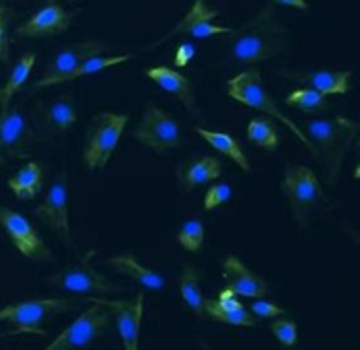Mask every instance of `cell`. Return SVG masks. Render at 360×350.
Instances as JSON below:
<instances>
[{
  "instance_id": "1",
  "label": "cell",
  "mask_w": 360,
  "mask_h": 350,
  "mask_svg": "<svg viewBox=\"0 0 360 350\" xmlns=\"http://www.w3.org/2000/svg\"><path fill=\"white\" fill-rule=\"evenodd\" d=\"M224 62L229 66H253L284 54L288 46V31L280 23L274 4H266L239 29L221 35Z\"/></svg>"
},
{
  "instance_id": "2",
  "label": "cell",
  "mask_w": 360,
  "mask_h": 350,
  "mask_svg": "<svg viewBox=\"0 0 360 350\" xmlns=\"http://www.w3.org/2000/svg\"><path fill=\"white\" fill-rule=\"evenodd\" d=\"M307 135L309 140L315 144L317 155L323 157L326 180L333 186L340 177L342 163L359 136V122L342 115L311 120L307 122Z\"/></svg>"
},
{
  "instance_id": "3",
  "label": "cell",
  "mask_w": 360,
  "mask_h": 350,
  "mask_svg": "<svg viewBox=\"0 0 360 350\" xmlns=\"http://www.w3.org/2000/svg\"><path fill=\"white\" fill-rule=\"evenodd\" d=\"M226 91H229V97H233L235 101H239V104H243V106H248V108L257 109V111H262V113H268L270 118L282 122L292 135L297 136V138L305 144L307 151L311 153L313 159L319 157L315 144L307 138L305 132H303L290 118H286V115L282 113V109L274 104V99L270 97V93L266 91V87H264V82H262V73H259V68H248V70H243L241 75L233 77V79L229 81V85H226Z\"/></svg>"
},
{
  "instance_id": "4",
  "label": "cell",
  "mask_w": 360,
  "mask_h": 350,
  "mask_svg": "<svg viewBox=\"0 0 360 350\" xmlns=\"http://www.w3.org/2000/svg\"><path fill=\"white\" fill-rule=\"evenodd\" d=\"M86 299H29L0 309V323H11L21 334H39L44 336V325L54 315L79 311Z\"/></svg>"
},
{
  "instance_id": "5",
  "label": "cell",
  "mask_w": 360,
  "mask_h": 350,
  "mask_svg": "<svg viewBox=\"0 0 360 350\" xmlns=\"http://www.w3.org/2000/svg\"><path fill=\"white\" fill-rule=\"evenodd\" d=\"M128 122L130 115L113 111H101L91 118L84 132L83 149V165L86 169L95 171L108 165Z\"/></svg>"
},
{
  "instance_id": "6",
  "label": "cell",
  "mask_w": 360,
  "mask_h": 350,
  "mask_svg": "<svg viewBox=\"0 0 360 350\" xmlns=\"http://www.w3.org/2000/svg\"><path fill=\"white\" fill-rule=\"evenodd\" d=\"M280 188L290 204L295 220L301 229H307L311 215L319 208V204L326 198L315 171L305 165H288Z\"/></svg>"
},
{
  "instance_id": "7",
  "label": "cell",
  "mask_w": 360,
  "mask_h": 350,
  "mask_svg": "<svg viewBox=\"0 0 360 350\" xmlns=\"http://www.w3.org/2000/svg\"><path fill=\"white\" fill-rule=\"evenodd\" d=\"M86 303H91L89 309H84L83 313L70 323L66 330H62V334L56 336L52 344H48V350H75L91 346L95 340H99L101 336H105L110 332L111 311L105 303L99 301V296H86Z\"/></svg>"
},
{
  "instance_id": "8",
  "label": "cell",
  "mask_w": 360,
  "mask_h": 350,
  "mask_svg": "<svg viewBox=\"0 0 360 350\" xmlns=\"http://www.w3.org/2000/svg\"><path fill=\"white\" fill-rule=\"evenodd\" d=\"M134 138L153 153H165L184 144V128L179 120H175L165 109L148 104L144 108L139 126L134 128Z\"/></svg>"
},
{
  "instance_id": "9",
  "label": "cell",
  "mask_w": 360,
  "mask_h": 350,
  "mask_svg": "<svg viewBox=\"0 0 360 350\" xmlns=\"http://www.w3.org/2000/svg\"><path fill=\"white\" fill-rule=\"evenodd\" d=\"M91 256L89 254L84 260H79L72 266H66L60 272L52 274L48 278V282L56 287L58 291L64 293H83V295H101V296H117L124 293V287H120L117 282L110 280L108 276L99 274L91 264Z\"/></svg>"
},
{
  "instance_id": "10",
  "label": "cell",
  "mask_w": 360,
  "mask_h": 350,
  "mask_svg": "<svg viewBox=\"0 0 360 350\" xmlns=\"http://www.w3.org/2000/svg\"><path fill=\"white\" fill-rule=\"evenodd\" d=\"M0 227L17 247V251L27 258L29 262H54V254L48 249L39 231L31 225L27 216L13 208L0 206Z\"/></svg>"
},
{
  "instance_id": "11",
  "label": "cell",
  "mask_w": 360,
  "mask_h": 350,
  "mask_svg": "<svg viewBox=\"0 0 360 350\" xmlns=\"http://www.w3.org/2000/svg\"><path fill=\"white\" fill-rule=\"evenodd\" d=\"M33 126L23 106H6L0 111V159H25L31 155Z\"/></svg>"
},
{
  "instance_id": "12",
  "label": "cell",
  "mask_w": 360,
  "mask_h": 350,
  "mask_svg": "<svg viewBox=\"0 0 360 350\" xmlns=\"http://www.w3.org/2000/svg\"><path fill=\"white\" fill-rule=\"evenodd\" d=\"M79 109L72 93L56 95L54 99H46L37 104L35 113V135L41 140H52L68 135L77 124Z\"/></svg>"
},
{
  "instance_id": "13",
  "label": "cell",
  "mask_w": 360,
  "mask_h": 350,
  "mask_svg": "<svg viewBox=\"0 0 360 350\" xmlns=\"http://www.w3.org/2000/svg\"><path fill=\"white\" fill-rule=\"evenodd\" d=\"M33 213L44 225H48L54 231L64 245H72L70 218H68V180L64 171L58 173L52 188L46 194V200L39 206H35Z\"/></svg>"
},
{
  "instance_id": "14",
  "label": "cell",
  "mask_w": 360,
  "mask_h": 350,
  "mask_svg": "<svg viewBox=\"0 0 360 350\" xmlns=\"http://www.w3.org/2000/svg\"><path fill=\"white\" fill-rule=\"evenodd\" d=\"M214 19H219V11L210 8L206 4V0H194L192 8L184 15V19L167 35H163L159 42H155L150 46V50L175 39V37H181V35H190V37H195V39H206V37H212V35H226L231 31V27L214 25L212 23Z\"/></svg>"
},
{
  "instance_id": "15",
  "label": "cell",
  "mask_w": 360,
  "mask_h": 350,
  "mask_svg": "<svg viewBox=\"0 0 360 350\" xmlns=\"http://www.w3.org/2000/svg\"><path fill=\"white\" fill-rule=\"evenodd\" d=\"M101 303L110 307L111 318L117 325L122 344L126 350H139L140 325L144 315V293L139 291L134 299H108L99 296Z\"/></svg>"
},
{
  "instance_id": "16",
  "label": "cell",
  "mask_w": 360,
  "mask_h": 350,
  "mask_svg": "<svg viewBox=\"0 0 360 350\" xmlns=\"http://www.w3.org/2000/svg\"><path fill=\"white\" fill-rule=\"evenodd\" d=\"M105 50H108L105 44H101V42H97V39H89V42H81V44H72V46L62 48V50L52 58L50 66L46 68V75H44L37 82H33V91L52 87L56 82V79H60L62 75H66V73H70L72 68H77V66H79L81 62H84L86 58L103 54Z\"/></svg>"
},
{
  "instance_id": "17",
  "label": "cell",
  "mask_w": 360,
  "mask_h": 350,
  "mask_svg": "<svg viewBox=\"0 0 360 350\" xmlns=\"http://www.w3.org/2000/svg\"><path fill=\"white\" fill-rule=\"evenodd\" d=\"M72 11H66L62 4H46L41 11H37L31 19L23 25L15 29L17 37H48V35H60L75 21Z\"/></svg>"
},
{
  "instance_id": "18",
  "label": "cell",
  "mask_w": 360,
  "mask_h": 350,
  "mask_svg": "<svg viewBox=\"0 0 360 350\" xmlns=\"http://www.w3.org/2000/svg\"><path fill=\"white\" fill-rule=\"evenodd\" d=\"M222 276H224V282H226V289L237 296H248V299H259V296H266L270 293V287L268 282L251 272L239 258L235 256H229L224 262H222Z\"/></svg>"
},
{
  "instance_id": "19",
  "label": "cell",
  "mask_w": 360,
  "mask_h": 350,
  "mask_svg": "<svg viewBox=\"0 0 360 350\" xmlns=\"http://www.w3.org/2000/svg\"><path fill=\"white\" fill-rule=\"evenodd\" d=\"M153 82H157L163 91L171 93L177 101L184 104L195 120H202V111L198 108V97H195V87L188 77H184L179 70L169 68V66H155L144 73Z\"/></svg>"
},
{
  "instance_id": "20",
  "label": "cell",
  "mask_w": 360,
  "mask_h": 350,
  "mask_svg": "<svg viewBox=\"0 0 360 350\" xmlns=\"http://www.w3.org/2000/svg\"><path fill=\"white\" fill-rule=\"evenodd\" d=\"M284 79L309 85L311 89L319 91L321 95H346L350 91V70H282Z\"/></svg>"
},
{
  "instance_id": "21",
  "label": "cell",
  "mask_w": 360,
  "mask_h": 350,
  "mask_svg": "<svg viewBox=\"0 0 360 350\" xmlns=\"http://www.w3.org/2000/svg\"><path fill=\"white\" fill-rule=\"evenodd\" d=\"M204 309H206L208 320L226 323V325H241V327H257L259 325V320L251 313L250 309H245L237 301V295H233L229 289L221 291V295L217 299H206Z\"/></svg>"
},
{
  "instance_id": "22",
  "label": "cell",
  "mask_w": 360,
  "mask_h": 350,
  "mask_svg": "<svg viewBox=\"0 0 360 350\" xmlns=\"http://www.w3.org/2000/svg\"><path fill=\"white\" fill-rule=\"evenodd\" d=\"M222 173V163L217 157L210 155H200V157H192L188 161H184L177 171H175V180H177V188L184 194H190L195 188L219 180Z\"/></svg>"
},
{
  "instance_id": "23",
  "label": "cell",
  "mask_w": 360,
  "mask_h": 350,
  "mask_svg": "<svg viewBox=\"0 0 360 350\" xmlns=\"http://www.w3.org/2000/svg\"><path fill=\"white\" fill-rule=\"evenodd\" d=\"M110 268H113L117 274H124L132 280H136L139 285H142L144 289H150V291H159L165 287V280L159 272L146 268L144 264H140L139 260L132 256V254H122V256H113L105 262Z\"/></svg>"
},
{
  "instance_id": "24",
  "label": "cell",
  "mask_w": 360,
  "mask_h": 350,
  "mask_svg": "<svg viewBox=\"0 0 360 350\" xmlns=\"http://www.w3.org/2000/svg\"><path fill=\"white\" fill-rule=\"evenodd\" d=\"M179 293L184 303L190 307V311L200 320H208L206 309H204V301L206 296L202 293V282H200V270L195 268L194 264L186 262L181 274H179Z\"/></svg>"
},
{
  "instance_id": "25",
  "label": "cell",
  "mask_w": 360,
  "mask_h": 350,
  "mask_svg": "<svg viewBox=\"0 0 360 350\" xmlns=\"http://www.w3.org/2000/svg\"><path fill=\"white\" fill-rule=\"evenodd\" d=\"M6 184L19 200H31L44 188V167L37 161L25 163L15 175L8 177Z\"/></svg>"
},
{
  "instance_id": "26",
  "label": "cell",
  "mask_w": 360,
  "mask_h": 350,
  "mask_svg": "<svg viewBox=\"0 0 360 350\" xmlns=\"http://www.w3.org/2000/svg\"><path fill=\"white\" fill-rule=\"evenodd\" d=\"M195 135L202 136L212 149H217L221 155L224 157H229L233 163H237L243 171H251V163L248 159V155H245V151H243V146H241V142L237 140V138H233L231 135H226V132H217V130H206V128H195Z\"/></svg>"
},
{
  "instance_id": "27",
  "label": "cell",
  "mask_w": 360,
  "mask_h": 350,
  "mask_svg": "<svg viewBox=\"0 0 360 350\" xmlns=\"http://www.w3.org/2000/svg\"><path fill=\"white\" fill-rule=\"evenodd\" d=\"M33 66H35V54H31V52L23 54L17 60V64L13 66L11 77L6 79L4 87H0V111L6 108V106H11L13 97L21 91V87L29 79Z\"/></svg>"
},
{
  "instance_id": "28",
  "label": "cell",
  "mask_w": 360,
  "mask_h": 350,
  "mask_svg": "<svg viewBox=\"0 0 360 350\" xmlns=\"http://www.w3.org/2000/svg\"><path fill=\"white\" fill-rule=\"evenodd\" d=\"M132 58H134L132 54H120V56L97 54V56H91V58H86L84 62H81V64H79L77 68H72L70 73H66V75H62L60 79H56L54 85H62V82L77 81V79H81V77H86V75H95V73H101V70H105V68H111V66L124 64V62H128V60H132Z\"/></svg>"
},
{
  "instance_id": "29",
  "label": "cell",
  "mask_w": 360,
  "mask_h": 350,
  "mask_svg": "<svg viewBox=\"0 0 360 350\" xmlns=\"http://www.w3.org/2000/svg\"><path fill=\"white\" fill-rule=\"evenodd\" d=\"M248 138L255 146H259L268 153H274L280 144V135L270 118H253L248 126Z\"/></svg>"
},
{
  "instance_id": "30",
  "label": "cell",
  "mask_w": 360,
  "mask_h": 350,
  "mask_svg": "<svg viewBox=\"0 0 360 350\" xmlns=\"http://www.w3.org/2000/svg\"><path fill=\"white\" fill-rule=\"evenodd\" d=\"M284 104L288 108L299 109L303 113H321V111H328L330 109V104L326 99V95H321L319 91L311 89V87H303V89H297L292 91Z\"/></svg>"
},
{
  "instance_id": "31",
  "label": "cell",
  "mask_w": 360,
  "mask_h": 350,
  "mask_svg": "<svg viewBox=\"0 0 360 350\" xmlns=\"http://www.w3.org/2000/svg\"><path fill=\"white\" fill-rule=\"evenodd\" d=\"M177 243L190 251V254H198L204 245V223L202 218H190L181 225L179 233H177Z\"/></svg>"
},
{
  "instance_id": "32",
  "label": "cell",
  "mask_w": 360,
  "mask_h": 350,
  "mask_svg": "<svg viewBox=\"0 0 360 350\" xmlns=\"http://www.w3.org/2000/svg\"><path fill=\"white\" fill-rule=\"evenodd\" d=\"M270 332L276 336L286 349H295L297 342H299V325L292 320H284L282 315L270 323Z\"/></svg>"
},
{
  "instance_id": "33",
  "label": "cell",
  "mask_w": 360,
  "mask_h": 350,
  "mask_svg": "<svg viewBox=\"0 0 360 350\" xmlns=\"http://www.w3.org/2000/svg\"><path fill=\"white\" fill-rule=\"evenodd\" d=\"M231 196H233V188L229 184H217V186H212V188L206 192V196H204V208L206 211H214V208L222 206L224 202H229Z\"/></svg>"
},
{
  "instance_id": "34",
  "label": "cell",
  "mask_w": 360,
  "mask_h": 350,
  "mask_svg": "<svg viewBox=\"0 0 360 350\" xmlns=\"http://www.w3.org/2000/svg\"><path fill=\"white\" fill-rule=\"evenodd\" d=\"M8 19L11 13L4 4H0V62L11 60V44H8Z\"/></svg>"
},
{
  "instance_id": "35",
  "label": "cell",
  "mask_w": 360,
  "mask_h": 350,
  "mask_svg": "<svg viewBox=\"0 0 360 350\" xmlns=\"http://www.w3.org/2000/svg\"><path fill=\"white\" fill-rule=\"evenodd\" d=\"M250 311L257 318V320H274V318L284 315V309H282V307H278V305L266 301V299H259V301L251 303Z\"/></svg>"
},
{
  "instance_id": "36",
  "label": "cell",
  "mask_w": 360,
  "mask_h": 350,
  "mask_svg": "<svg viewBox=\"0 0 360 350\" xmlns=\"http://www.w3.org/2000/svg\"><path fill=\"white\" fill-rule=\"evenodd\" d=\"M195 46L194 44H190V42H184V44H179L177 46V50H175V66L177 68H186L192 60L195 58Z\"/></svg>"
},
{
  "instance_id": "37",
  "label": "cell",
  "mask_w": 360,
  "mask_h": 350,
  "mask_svg": "<svg viewBox=\"0 0 360 350\" xmlns=\"http://www.w3.org/2000/svg\"><path fill=\"white\" fill-rule=\"evenodd\" d=\"M274 4H282V6H292V8H299V11H307L309 8V2L307 0H272Z\"/></svg>"
},
{
  "instance_id": "38",
  "label": "cell",
  "mask_w": 360,
  "mask_h": 350,
  "mask_svg": "<svg viewBox=\"0 0 360 350\" xmlns=\"http://www.w3.org/2000/svg\"><path fill=\"white\" fill-rule=\"evenodd\" d=\"M17 334H21L17 327L15 330H6V332H0V338H8V336H17Z\"/></svg>"
},
{
  "instance_id": "39",
  "label": "cell",
  "mask_w": 360,
  "mask_h": 350,
  "mask_svg": "<svg viewBox=\"0 0 360 350\" xmlns=\"http://www.w3.org/2000/svg\"><path fill=\"white\" fill-rule=\"evenodd\" d=\"M48 4H64V2H72V0H46Z\"/></svg>"
},
{
  "instance_id": "40",
  "label": "cell",
  "mask_w": 360,
  "mask_h": 350,
  "mask_svg": "<svg viewBox=\"0 0 360 350\" xmlns=\"http://www.w3.org/2000/svg\"><path fill=\"white\" fill-rule=\"evenodd\" d=\"M0 163H4V161H2V159H0Z\"/></svg>"
}]
</instances>
